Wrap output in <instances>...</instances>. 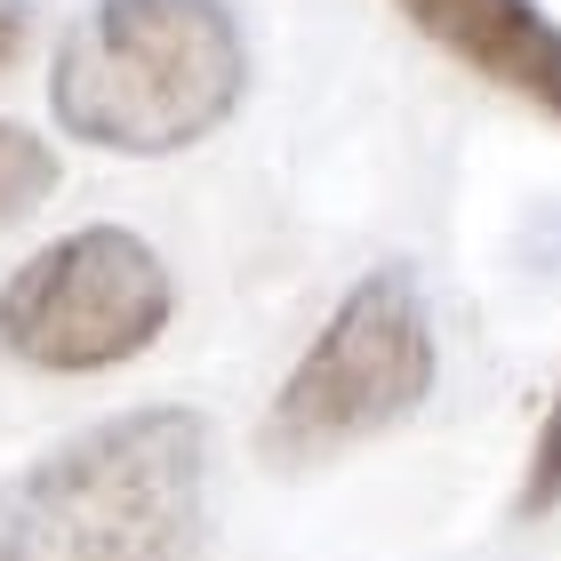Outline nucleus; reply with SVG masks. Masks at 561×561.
<instances>
[{
    "instance_id": "obj_1",
    "label": "nucleus",
    "mask_w": 561,
    "mask_h": 561,
    "mask_svg": "<svg viewBox=\"0 0 561 561\" xmlns=\"http://www.w3.org/2000/svg\"><path fill=\"white\" fill-rule=\"evenodd\" d=\"M209 529V425L185 401L96 417L0 490V561H193Z\"/></svg>"
},
{
    "instance_id": "obj_2",
    "label": "nucleus",
    "mask_w": 561,
    "mask_h": 561,
    "mask_svg": "<svg viewBox=\"0 0 561 561\" xmlns=\"http://www.w3.org/2000/svg\"><path fill=\"white\" fill-rule=\"evenodd\" d=\"M249 33L233 0H89L48 57V113L89 152L169 161L233 121Z\"/></svg>"
},
{
    "instance_id": "obj_3",
    "label": "nucleus",
    "mask_w": 561,
    "mask_h": 561,
    "mask_svg": "<svg viewBox=\"0 0 561 561\" xmlns=\"http://www.w3.org/2000/svg\"><path fill=\"white\" fill-rule=\"evenodd\" d=\"M433 377H442V345H433L425 280L417 265L386 257L329 305L313 345L280 377L257 425V457L280 473H313L329 457L393 433L401 417H417Z\"/></svg>"
},
{
    "instance_id": "obj_4",
    "label": "nucleus",
    "mask_w": 561,
    "mask_h": 561,
    "mask_svg": "<svg viewBox=\"0 0 561 561\" xmlns=\"http://www.w3.org/2000/svg\"><path fill=\"white\" fill-rule=\"evenodd\" d=\"M169 257L129 225H81L0 280V353L48 377L121 369L169 329Z\"/></svg>"
},
{
    "instance_id": "obj_5",
    "label": "nucleus",
    "mask_w": 561,
    "mask_h": 561,
    "mask_svg": "<svg viewBox=\"0 0 561 561\" xmlns=\"http://www.w3.org/2000/svg\"><path fill=\"white\" fill-rule=\"evenodd\" d=\"M417 33L505 89L514 105L561 121V16L546 0H393Z\"/></svg>"
},
{
    "instance_id": "obj_6",
    "label": "nucleus",
    "mask_w": 561,
    "mask_h": 561,
    "mask_svg": "<svg viewBox=\"0 0 561 561\" xmlns=\"http://www.w3.org/2000/svg\"><path fill=\"white\" fill-rule=\"evenodd\" d=\"M57 145H48L41 129H24V121H0V225H16V217H33L48 193H57Z\"/></svg>"
},
{
    "instance_id": "obj_7",
    "label": "nucleus",
    "mask_w": 561,
    "mask_h": 561,
    "mask_svg": "<svg viewBox=\"0 0 561 561\" xmlns=\"http://www.w3.org/2000/svg\"><path fill=\"white\" fill-rule=\"evenodd\" d=\"M561 505V377L538 410V433H529V457H522V490H514V522H546Z\"/></svg>"
},
{
    "instance_id": "obj_8",
    "label": "nucleus",
    "mask_w": 561,
    "mask_h": 561,
    "mask_svg": "<svg viewBox=\"0 0 561 561\" xmlns=\"http://www.w3.org/2000/svg\"><path fill=\"white\" fill-rule=\"evenodd\" d=\"M33 16H41V0H0V72L24 57V41H33Z\"/></svg>"
}]
</instances>
